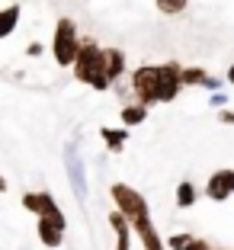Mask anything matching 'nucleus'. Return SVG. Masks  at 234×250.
I'll return each instance as SVG.
<instances>
[{"label": "nucleus", "instance_id": "obj_1", "mask_svg": "<svg viewBox=\"0 0 234 250\" xmlns=\"http://www.w3.org/2000/svg\"><path fill=\"white\" fill-rule=\"evenodd\" d=\"M180 61H164V64H138L135 71H128V96L132 103L141 106H157V103H173L183 93L180 87Z\"/></svg>", "mask_w": 234, "mask_h": 250}, {"label": "nucleus", "instance_id": "obj_2", "mask_svg": "<svg viewBox=\"0 0 234 250\" xmlns=\"http://www.w3.org/2000/svg\"><path fill=\"white\" fill-rule=\"evenodd\" d=\"M74 81L84 83V87L96 90V93H109V81L103 74V45H96L93 39H84L81 42V52L71 64Z\"/></svg>", "mask_w": 234, "mask_h": 250}, {"label": "nucleus", "instance_id": "obj_3", "mask_svg": "<svg viewBox=\"0 0 234 250\" xmlns=\"http://www.w3.org/2000/svg\"><path fill=\"white\" fill-rule=\"evenodd\" d=\"M81 29H77V22L71 20V16H61L58 22H55V32H51V58H55V64L58 67H71L74 58H77V52H81Z\"/></svg>", "mask_w": 234, "mask_h": 250}, {"label": "nucleus", "instance_id": "obj_4", "mask_svg": "<svg viewBox=\"0 0 234 250\" xmlns=\"http://www.w3.org/2000/svg\"><path fill=\"white\" fill-rule=\"evenodd\" d=\"M109 199H112V208L128 221V228H132L135 221H145L151 218V206H148V199L141 196L135 186L128 183H112L109 186Z\"/></svg>", "mask_w": 234, "mask_h": 250}, {"label": "nucleus", "instance_id": "obj_5", "mask_svg": "<svg viewBox=\"0 0 234 250\" xmlns=\"http://www.w3.org/2000/svg\"><path fill=\"white\" fill-rule=\"evenodd\" d=\"M20 202H22V208L32 212L36 218H48V221H55V225H61V228H67V218H64V212H61L58 199L51 196L48 189H29V192H22Z\"/></svg>", "mask_w": 234, "mask_h": 250}, {"label": "nucleus", "instance_id": "obj_6", "mask_svg": "<svg viewBox=\"0 0 234 250\" xmlns=\"http://www.w3.org/2000/svg\"><path fill=\"white\" fill-rule=\"evenodd\" d=\"M64 170H67V180H71V192L77 202H84L87 196V167H84V157L77 154V145H67L64 147Z\"/></svg>", "mask_w": 234, "mask_h": 250}, {"label": "nucleus", "instance_id": "obj_7", "mask_svg": "<svg viewBox=\"0 0 234 250\" xmlns=\"http://www.w3.org/2000/svg\"><path fill=\"white\" fill-rule=\"evenodd\" d=\"M180 87H202V90H209V93H221L225 83H221L215 74H209L205 67L183 64V67H180Z\"/></svg>", "mask_w": 234, "mask_h": 250}, {"label": "nucleus", "instance_id": "obj_8", "mask_svg": "<svg viewBox=\"0 0 234 250\" xmlns=\"http://www.w3.org/2000/svg\"><path fill=\"white\" fill-rule=\"evenodd\" d=\"M103 74H106L109 90H112V87H116V83L125 77V74H128V55H125L122 48H116V45L103 48Z\"/></svg>", "mask_w": 234, "mask_h": 250}, {"label": "nucleus", "instance_id": "obj_9", "mask_svg": "<svg viewBox=\"0 0 234 250\" xmlns=\"http://www.w3.org/2000/svg\"><path fill=\"white\" fill-rule=\"evenodd\" d=\"M132 234L141 241V250H167L164 247V237L154 225V218H145V221H135L132 225Z\"/></svg>", "mask_w": 234, "mask_h": 250}, {"label": "nucleus", "instance_id": "obj_10", "mask_svg": "<svg viewBox=\"0 0 234 250\" xmlns=\"http://www.w3.org/2000/svg\"><path fill=\"white\" fill-rule=\"evenodd\" d=\"M205 199H212V202H228L234 196L231 192V183H228V167L225 170H215L212 177L205 180Z\"/></svg>", "mask_w": 234, "mask_h": 250}, {"label": "nucleus", "instance_id": "obj_11", "mask_svg": "<svg viewBox=\"0 0 234 250\" xmlns=\"http://www.w3.org/2000/svg\"><path fill=\"white\" fill-rule=\"evenodd\" d=\"M36 237H39L42 247L58 250L61 244H64V228L55 225V221H48V218H36Z\"/></svg>", "mask_w": 234, "mask_h": 250}, {"label": "nucleus", "instance_id": "obj_12", "mask_svg": "<svg viewBox=\"0 0 234 250\" xmlns=\"http://www.w3.org/2000/svg\"><path fill=\"white\" fill-rule=\"evenodd\" d=\"M164 247L167 250H212V244L205 241V237L190 234V231H176V234H170L164 241Z\"/></svg>", "mask_w": 234, "mask_h": 250}, {"label": "nucleus", "instance_id": "obj_13", "mask_svg": "<svg viewBox=\"0 0 234 250\" xmlns=\"http://www.w3.org/2000/svg\"><path fill=\"white\" fill-rule=\"evenodd\" d=\"M148 106H141V103H122L119 106V119H122V128H138V125H145L148 122Z\"/></svg>", "mask_w": 234, "mask_h": 250}, {"label": "nucleus", "instance_id": "obj_14", "mask_svg": "<svg viewBox=\"0 0 234 250\" xmlns=\"http://www.w3.org/2000/svg\"><path fill=\"white\" fill-rule=\"evenodd\" d=\"M100 138H103V145L109 147V154H122L125 151V145H128V128H112V125H103L100 128Z\"/></svg>", "mask_w": 234, "mask_h": 250}, {"label": "nucleus", "instance_id": "obj_15", "mask_svg": "<svg viewBox=\"0 0 234 250\" xmlns=\"http://www.w3.org/2000/svg\"><path fill=\"white\" fill-rule=\"evenodd\" d=\"M20 20H22V7H20V3H7V7H0V42L13 36L16 26H20Z\"/></svg>", "mask_w": 234, "mask_h": 250}, {"label": "nucleus", "instance_id": "obj_16", "mask_svg": "<svg viewBox=\"0 0 234 250\" xmlns=\"http://www.w3.org/2000/svg\"><path fill=\"white\" fill-rule=\"evenodd\" d=\"M199 202V186L192 183V180H180L176 183V192H173V206L180 208V212H186V208H192Z\"/></svg>", "mask_w": 234, "mask_h": 250}, {"label": "nucleus", "instance_id": "obj_17", "mask_svg": "<svg viewBox=\"0 0 234 250\" xmlns=\"http://www.w3.org/2000/svg\"><path fill=\"white\" fill-rule=\"evenodd\" d=\"M109 228L116 234V250H132V228H128V221L112 208L109 212Z\"/></svg>", "mask_w": 234, "mask_h": 250}, {"label": "nucleus", "instance_id": "obj_18", "mask_svg": "<svg viewBox=\"0 0 234 250\" xmlns=\"http://www.w3.org/2000/svg\"><path fill=\"white\" fill-rule=\"evenodd\" d=\"M154 7H157L161 16H180V13H186L190 0H154Z\"/></svg>", "mask_w": 234, "mask_h": 250}, {"label": "nucleus", "instance_id": "obj_19", "mask_svg": "<svg viewBox=\"0 0 234 250\" xmlns=\"http://www.w3.org/2000/svg\"><path fill=\"white\" fill-rule=\"evenodd\" d=\"M218 122L221 125H234V109H218Z\"/></svg>", "mask_w": 234, "mask_h": 250}, {"label": "nucleus", "instance_id": "obj_20", "mask_svg": "<svg viewBox=\"0 0 234 250\" xmlns=\"http://www.w3.org/2000/svg\"><path fill=\"white\" fill-rule=\"evenodd\" d=\"M225 103H228V96H225V93H212V106H215V109H221Z\"/></svg>", "mask_w": 234, "mask_h": 250}, {"label": "nucleus", "instance_id": "obj_21", "mask_svg": "<svg viewBox=\"0 0 234 250\" xmlns=\"http://www.w3.org/2000/svg\"><path fill=\"white\" fill-rule=\"evenodd\" d=\"M26 55H42V45H39V42H32L29 48H26Z\"/></svg>", "mask_w": 234, "mask_h": 250}, {"label": "nucleus", "instance_id": "obj_22", "mask_svg": "<svg viewBox=\"0 0 234 250\" xmlns=\"http://www.w3.org/2000/svg\"><path fill=\"white\" fill-rule=\"evenodd\" d=\"M225 83H231V87H234V61H231V67H228V74H225Z\"/></svg>", "mask_w": 234, "mask_h": 250}, {"label": "nucleus", "instance_id": "obj_23", "mask_svg": "<svg viewBox=\"0 0 234 250\" xmlns=\"http://www.w3.org/2000/svg\"><path fill=\"white\" fill-rule=\"evenodd\" d=\"M3 192H7V177L0 173V196H3Z\"/></svg>", "mask_w": 234, "mask_h": 250}, {"label": "nucleus", "instance_id": "obj_24", "mask_svg": "<svg viewBox=\"0 0 234 250\" xmlns=\"http://www.w3.org/2000/svg\"><path fill=\"white\" fill-rule=\"evenodd\" d=\"M228 183H231V192H234V167H228Z\"/></svg>", "mask_w": 234, "mask_h": 250}, {"label": "nucleus", "instance_id": "obj_25", "mask_svg": "<svg viewBox=\"0 0 234 250\" xmlns=\"http://www.w3.org/2000/svg\"><path fill=\"white\" fill-rule=\"evenodd\" d=\"M212 250H234V247H212Z\"/></svg>", "mask_w": 234, "mask_h": 250}]
</instances>
